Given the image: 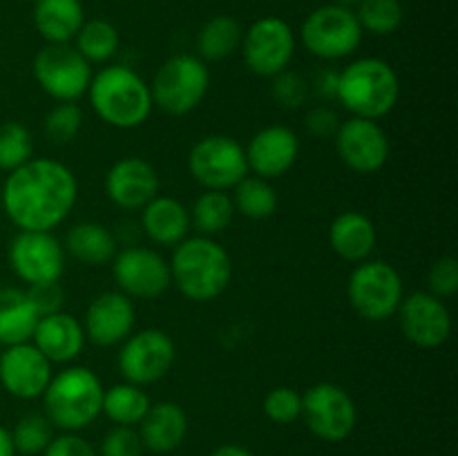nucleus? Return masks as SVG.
I'll return each instance as SVG.
<instances>
[{"instance_id": "nucleus-15", "label": "nucleus", "mask_w": 458, "mask_h": 456, "mask_svg": "<svg viewBox=\"0 0 458 456\" xmlns=\"http://www.w3.org/2000/svg\"><path fill=\"white\" fill-rule=\"evenodd\" d=\"M9 266L27 286L58 282L65 271V249L47 231H18L9 244Z\"/></svg>"}, {"instance_id": "nucleus-12", "label": "nucleus", "mask_w": 458, "mask_h": 456, "mask_svg": "<svg viewBox=\"0 0 458 456\" xmlns=\"http://www.w3.org/2000/svg\"><path fill=\"white\" fill-rule=\"evenodd\" d=\"M119 351V371L123 374L125 383L146 384L157 383L164 378L174 365V342L165 331L143 329L130 334L123 340Z\"/></svg>"}, {"instance_id": "nucleus-3", "label": "nucleus", "mask_w": 458, "mask_h": 456, "mask_svg": "<svg viewBox=\"0 0 458 456\" xmlns=\"http://www.w3.org/2000/svg\"><path fill=\"white\" fill-rule=\"evenodd\" d=\"M88 97L98 119L119 130L139 128L152 112L150 85L125 65H107L92 74Z\"/></svg>"}, {"instance_id": "nucleus-6", "label": "nucleus", "mask_w": 458, "mask_h": 456, "mask_svg": "<svg viewBox=\"0 0 458 456\" xmlns=\"http://www.w3.org/2000/svg\"><path fill=\"white\" fill-rule=\"evenodd\" d=\"M210 88L206 63L191 54H174L157 70L150 83L152 106L165 114L183 116L195 110Z\"/></svg>"}, {"instance_id": "nucleus-25", "label": "nucleus", "mask_w": 458, "mask_h": 456, "mask_svg": "<svg viewBox=\"0 0 458 456\" xmlns=\"http://www.w3.org/2000/svg\"><path fill=\"white\" fill-rule=\"evenodd\" d=\"M141 228L155 244L177 246L188 237L191 213L179 199L157 195L141 208Z\"/></svg>"}, {"instance_id": "nucleus-14", "label": "nucleus", "mask_w": 458, "mask_h": 456, "mask_svg": "<svg viewBox=\"0 0 458 456\" xmlns=\"http://www.w3.org/2000/svg\"><path fill=\"white\" fill-rule=\"evenodd\" d=\"M112 275L116 286L130 300H155L173 284L170 264L146 246H128L116 250L112 259Z\"/></svg>"}, {"instance_id": "nucleus-13", "label": "nucleus", "mask_w": 458, "mask_h": 456, "mask_svg": "<svg viewBox=\"0 0 458 456\" xmlns=\"http://www.w3.org/2000/svg\"><path fill=\"white\" fill-rule=\"evenodd\" d=\"M242 49H244L246 65L253 74L273 79L280 72L289 70V63L295 54L293 30L282 18H259L242 36Z\"/></svg>"}, {"instance_id": "nucleus-43", "label": "nucleus", "mask_w": 458, "mask_h": 456, "mask_svg": "<svg viewBox=\"0 0 458 456\" xmlns=\"http://www.w3.org/2000/svg\"><path fill=\"white\" fill-rule=\"evenodd\" d=\"M43 456H98V452L76 432H65L52 438Z\"/></svg>"}, {"instance_id": "nucleus-44", "label": "nucleus", "mask_w": 458, "mask_h": 456, "mask_svg": "<svg viewBox=\"0 0 458 456\" xmlns=\"http://www.w3.org/2000/svg\"><path fill=\"white\" fill-rule=\"evenodd\" d=\"M304 125H307L309 134H313V137L334 139L335 132H338V128H340V116L335 114L331 107L318 106L309 112L307 119H304Z\"/></svg>"}, {"instance_id": "nucleus-11", "label": "nucleus", "mask_w": 458, "mask_h": 456, "mask_svg": "<svg viewBox=\"0 0 458 456\" xmlns=\"http://www.w3.org/2000/svg\"><path fill=\"white\" fill-rule=\"evenodd\" d=\"M188 168L197 183L206 190L235 188L249 174L246 152L240 143L226 134H210L192 146Z\"/></svg>"}, {"instance_id": "nucleus-40", "label": "nucleus", "mask_w": 458, "mask_h": 456, "mask_svg": "<svg viewBox=\"0 0 458 456\" xmlns=\"http://www.w3.org/2000/svg\"><path fill=\"white\" fill-rule=\"evenodd\" d=\"M141 436L134 427L114 425L101 443V456H143Z\"/></svg>"}, {"instance_id": "nucleus-33", "label": "nucleus", "mask_w": 458, "mask_h": 456, "mask_svg": "<svg viewBox=\"0 0 458 456\" xmlns=\"http://www.w3.org/2000/svg\"><path fill=\"white\" fill-rule=\"evenodd\" d=\"M76 52L92 65V63H107L119 49V31L107 21H88L74 36Z\"/></svg>"}, {"instance_id": "nucleus-8", "label": "nucleus", "mask_w": 458, "mask_h": 456, "mask_svg": "<svg viewBox=\"0 0 458 456\" xmlns=\"http://www.w3.org/2000/svg\"><path fill=\"white\" fill-rule=\"evenodd\" d=\"M34 79L58 103H76L88 94L92 67L67 43H47L34 58Z\"/></svg>"}, {"instance_id": "nucleus-2", "label": "nucleus", "mask_w": 458, "mask_h": 456, "mask_svg": "<svg viewBox=\"0 0 458 456\" xmlns=\"http://www.w3.org/2000/svg\"><path fill=\"white\" fill-rule=\"evenodd\" d=\"M231 255L213 237H186L174 246L170 277L183 298L192 302L217 300L231 284Z\"/></svg>"}, {"instance_id": "nucleus-38", "label": "nucleus", "mask_w": 458, "mask_h": 456, "mask_svg": "<svg viewBox=\"0 0 458 456\" xmlns=\"http://www.w3.org/2000/svg\"><path fill=\"white\" fill-rule=\"evenodd\" d=\"M264 414L277 425H291L302 414V393L291 387H276L264 398Z\"/></svg>"}, {"instance_id": "nucleus-22", "label": "nucleus", "mask_w": 458, "mask_h": 456, "mask_svg": "<svg viewBox=\"0 0 458 456\" xmlns=\"http://www.w3.org/2000/svg\"><path fill=\"white\" fill-rule=\"evenodd\" d=\"M85 342V331L79 317L72 313L58 311L38 317L31 344L47 358L49 362H72L81 356Z\"/></svg>"}, {"instance_id": "nucleus-46", "label": "nucleus", "mask_w": 458, "mask_h": 456, "mask_svg": "<svg viewBox=\"0 0 458 456\" xmlns=\"http://www.w3.org/2000/svg\"><path fill=\"white\" fill-rule=\"evenodd\" d=\"M210 456H253L246 447L235 445V443H226V445H219L217 450H213Z\"/></svg>"}, {"instance_id": "nucleus-24", "label": "nucleus", "mask_w": 458, "mask_h": 456, "mask_svg": "<svg viewBox=\"0 0 458 456\" xmlns=\"http://www.w3.org/2000/svg\"><path fill=\"white\" fill-rule=\"evenodd\" d=\"M376 240L378 235H376L374 222L358 210H344L329 226L331 249L347 262L360 264L369 259L376 249Z\"/></svg>"}, {"instance_id": "nucleus-18", "label": "nucleus", "mask_w": 458, "mask_h": 456, "mask_svg": "<svg viewBox=\"0 0 458 456\" xmlns=\"http://www.w3.org/2000/svg\"><path fill=\"white\" fill-rule=\"evenodd\" d=\"M52 362L31 342L4 347L0 356V384L21 401L43 396L52 380Z\"/></svg>"}, {"instance_id": "nucleus-5", "label": "nucleus", "mask_w": 458, "mask_h": 456, "mask_svg": "<svg viewBox=\"0 0 458 456\" xmlns=\"http://www.w3.org/2000/svg\"><path fill=\"white\" fill-rule=\"evenodd\" d=\"M401 97V83L387 61L360 58L338 74L335 98L352 116L378 121L396 107Z\"/></svg>"}, {"instance_id": "nucleus-34", "label": "nucleus", "mask_w": 458, "mask_h": 456, "mask_svg": "<svg viewBox=\"0 0 458 456\" xmlns=\"http://www.w3.org/2000/svg\"><path fill=\"white\" fill-rule=\"evenodd\" d=\"M362 31L376 36L394 34L405 21V9L401 0H360L356 12Z\"/></svg>"}, {"instance_id": "nucleus-21", "label": "nucleus", "mask_w": 458, "mask_h": 456, "mask_svg": "<svg viewBox=\"0 0 458 456\" xmlns=\"http://www.w3.org/2000/svg\"><path fill=\"white\" fill-rule=\"evenodd\" d=\"M106 192L119 208L141 210L159 195V174L150 161L141 156H125L107 170Z\"/></svg>"}, {"instance_id": "nucleus-41", "label": "nucleus", "mask_w": 458, "mask_h": 456, "mask_svg": "<svg viewBox=\"0 0 458 456\" xmlns=\"http://www.w3.org/2000/svg\"><path fill=\"white\" fill-rule=\"evenodd\" d=\"M429 293L437 298H452L458 291V262L454 258H441L429 268Z\"/></svg>"}, {"instance_id": "nucleus-10", "label": "nucleus", "mask_w": 458, "mask_h": 456, "mask_svg": "<svg viewBox=\"0 0 458 456\" xmlns=\"http://www.w3.org/2000/svg\"><path fill=\"white\" fill-rule=\"evenodd\" d=\"M362 40L356 12L340 4H325L309 13L302 25V43L313 56L325 61L352 56Z\"/></svg>"}, {"instance_id": "nucleus-37", "label": "nucleus", "mask_w": 458, "mask_h": 456, "mask_svg": "<svg viewBox=\"0 0 458 456\" xmlns=\"http://www.w3.org/2000/svg\"><path fill=\"white\" fill-rule=\"evenodd\" d=\"M81 128H83V110L76 103H58L45 116V134L56 146H65V143L74 141L79 137Z\"/></svg>"}, {"instance_id": "nucleus-16", "label": "nucleus", "mask_w": 458, "mask_h": 456, "mask_svg": "<svg viewBox=\"0 0 458 456\" xmlns=\"http://www.w3.org/2000/svg\"><path fill=\"white\" fill-rule=\"evenodd\" d=\"M334 141L343 164L358 174L378 173L389 159V139L378 121L360 116L340 121Z\"/></svg>"}, {"instance_id": "nucleus-39", "label": "nucleus", "mask_w": 458, "mask_h": 456, "mask_svg": "<svg viewBox=\"0 0 458 456\" xmlns=\"http://www.w3.org/2000/svg\"><path fill=\"white\" fill-rule=\"evenodd\" d=\"M273 98L291 110L304 106L309 98V83L295 72H280L277 76H273Z\"/></svg>"}, {"instance_id": "nucleus-7", "label": "nucleus", "mask_w": 458, "mask_h": 456, "mask_svg": "<svg viewBox=\"0 0 458 456\" xmlns=\"http://www.w3.org/2000/svg\"><path fill=\"white\" fill-rule=\"evenodd\" d=\"M349 302L353 311L369 322H383L401 307L403 280L392 264L383 259H365L349 275Z\"/></svg>"}, {"instance_id": "nucleus-20", "label": "nucleus", "mask_w": 458, "mask_h": 456, "mask_svg": "<svg viewBox=\"0 0 458 456\" xmlns=\"http://www.w3.org/2000/svg\"><path fill=\"white\" fill-rule=\"evenodd\" d=\"M246 164L255 177L276 179L289 173L300 155L298 134L286 125H267L246 146Z\"/></svg>"}, {"instance_id": "nucleus-26", "label": "nucleus", "mask_w": 458, "mask_h": 456, "mask_svg": "<svg viewBox=\"0 0 458 456\" xmlns=\"http://www.w3.org/2000/svg\"><path fill=\"white\" fill-rule=\"evenodd\" d=\"M38 317L27 291L12 289V286L0 289V344L3 347L31 342Z\"/></svg>"}, {"instance_id": "nucleus-31", "label": "nucleus", "mask_w": 458, "mask_h": 456, "mask_svg": "<svg viewBox=\"0 0 458 456\" xmlns=\"http://www.w3.org/2000/svg\"><path fill=\"white\" fill-rule=\"evenodd\" d=\"M233 206L235 213H242L249 219H267L277 210V192L268 179L249 177L246 174L235 188H233Z\"/></svg>"}, {"instance_id": "nucleus-30", "label": "nucleus", "mask_w": 458, "mask_h": 456, "mask_svg": "<svg viewBox=\"0 0 458 456\" xmlns=\"http://www.w3.org/2000/svg\"><path fill=\"white\" fill-rule=\"evenodd\" d=\"M242 27L231 16H215L199 30L197 49L201 61H224L242 47Z\"/></svg>"}, {"instance_id": "nucleus-9", "label": "nucleus", "mask_w": 458, "mask_h": 456, "mask_svg": "<svg viewBox=\"0 0 458 456\" xmlns=\"http://www.w3.org/2000/svg\"><path fill=\"white\" fill-rule=\"evenodd\" d=\"M309 432L327 443H340L356 429L358 410L352 393L334 383H318L302 396V414Z\"/></svg>"}, {"instance_id": "nucleus-36", "label": "nucleus", "mask_w": 458, "mask_h": 456, "mask_svg": "<svg viewBox=\"0 0 458 456\" xmlns=\"http://www.w3.org/2000/svg\"><path fill=\"white\" fill-rule=\"evenodd\" d=\"M54 425L45 414H27L16 423L12 432L13 450L25 456L43 454L45 447L52 443Z\"/></svg>"}, {"instance_id": "nucleus-27", "label": "nucleus", "mask_w": 458, "mask_h": 456, "mask_svg": "<svg viewBox=\"0 0 458 456\" xmlns=\"http://www.w3.org/2000/svg\"><path fill=\"white\" fill-rule=\"evenodd\" d=\"M83 22L81 0H36L34 25L47 43H70Z\"/></svg>"}, {"instance_id": "nucleus-35", "label": "nucleus", "mask_w": 458, "mask_h": 456, "mask_svg": "<svg viewBox=\"0 0 458 456\" xmlns=\"http://www.w3.org/2000/svg\"><path fill=\"white\" fill-rule=\"evenodd\" d=\"M34 152V139L31 132L18 121H4L0 123V170L21 168L31 159Z\"/></svg>"}, {"instance_id": "nucleus-4", "label": "nucleus", "mask_w": 458, "mask_h": 456, "mask_svg": "<svg viewBox=\"0 0 458 456\" xmlns=\"http://www.w3.org/2000/svg\"><path fill=\"white\" fill-rule=\"evenodd\" d=\"M103 384L88 367H67L43 392L45 416L63 432H81L101 416Z\"/></svg>"}, {"instance_id": "nucleus-45", "label": "nucleus", "mask_w": 458, "mask_h": 456, "mask_svg": "<svg viewBox=\"0 0 458 456\" xmlns=\"http://www.w3.org/2000/svg\"><path fill=\"white\" fill-rule=\"evenodd\" d=\"M335 85H338V74L334 72H322L316 80V89L327 98H335Z\"/></svg>"}, {"instance_id": "nucleus-17", "label": "nucleus", "mask_w": 458, "mask_h": 456, "mask_svg": "<svg viewBox=\"0 0 458 456\" xmlns=\"http://www.w3.org/2000/svg\"><path fill=\"white\" fill-rule=\"evenodd\" d=\"M398 322L411 344L420 349L441 347L452 334V317L441 298L425 291L407 295L398 307Z\"/></svg>"}, {"instance_id": "nucleus-1", "label": "nucleus", "mask_w": 458, "mask_h": 456, "mask_svg": "<svg viewBox=\"0 0 458 456\" xmlns=\"http://www.w3.org/2000/svg\"><path fill=\"white\" fill-rule=\"evenodd\" d=\"M76 195V177L65 164L31 156L4 179L3 208L18 231L52 232L72 213Z\"/></svg>"}, {"instance_id": "nucleus-42", "label": "nucleus", "mask_w": 458, "mask_h": 456, "mask_svg": "<svg viewBox=\"0 0 458 456\" xmlns=\"http://www.w3.org/2000/svg\"><path fill=\"white\" fill-rule=\"evenodd\" d=\"M27 295H30L31 304H34L36 313L40 317L63 311L65 291H63V286L58 282H43V284L27 286Z\"/></svg>"}, {"instance_id": "nucleus-47", "label": "nucleus", "mask_w": 458, "mask_h": 456, "mask_svg": "<svg viewBox=\"0 0 458 456\" xmlns=\"http://www.w3.org/2000/svg\"><path fill=\"white\" fill-rule=\"evenodd\" d=\"M0 456H16V450H13V443H12V432L4 429L0 425Z\"/></svg>"}, {"instance_id": "nucleus-19", "label": "nucleus", "mask_w": 458, "mask_h": 456, "mask_svg": "<svg viewBox=\"0 0 458 456\" xmlns=\"http://www.w3.org/2000/svg\"><path fill=\"white\" fill-rule=\"evenodd\" d=\"M85 338L98 347L121 344L134 329V304L121 291H107L89 302L83 317Z\"/></svg>"}, {"instance_id": "nucleus-32", "label": "nucleus", "mask_w": 458, "mask_h": 456, "mask_svg": "<svg viewBox=\"0 0 458 456\" xmlns=\"http://www.w3.org/2000/svg\"><path fill=\"white\" fill-rule=\"evenodd\" d=\"M235 215L233 199L224 190H206L197 197L191 210V224L199 231V235L213 237L228 228Z\"/></svg>"}, {"instance_id": "nucleus-23", "label": "nucleus", "mask_w": 458, "mask_h": 456, "mask_svg": "<svg viewBox=\"0 0 458 456\" xmlns=\"http://www.w3.org/2000/svg\"><path fill=\"white\" fill-rule=\"evenodd\" d=\"M137 432L148 452L168 454L186 441L188 416L177 402H155V405L148 407Z\"/></svg>"}, {"instance_id": "nucleus-29", "label": "nucleus", "mask_w": 458, "mask_h": 456, "mask_svg": "<svg viewBox=\"0 0 458 456\" xmlns=\"http://www.w3.org/2000/svg\"><path fill=\"white\" fill-rule=\"evenodd\" d=\"M150 405L152 402L148 398V393L143 392V387L132 383H119L103 392L101 411L114 425L134 427V425L141 423V418L146 416Z\"/></svg>"}, {"instance_id": "nucleus-48", "label": "nucleus", "mask_w": 458, "mask_h": 456, "mask_svg": "<svg viewBox=\"0 0 458 456\" xmlns=\"http://www.w3.org/2000/svg\"><path fill=\"white\" fill-rule=\"evenodd\" d=\"M358 3H360V0H335L334 4H340V7L352 9V7H358Z\"/></svg>"}, {"instance_id": "nucleus-28", "label": "nucleus", "mask_w": 458, "mask_h": 456, "mask_svg": "<svg viewBox=\"0 0 458 456\" xmlns=\"http://www.w3.org/2000/svg\"><path fill=\"white\" fill-rule=\"evenodd\" d=\"M65 250L81 264L101 266L114 259L116 237L107 226L97 222H81L65 235Z\"/></svg>"}]
</instances>
